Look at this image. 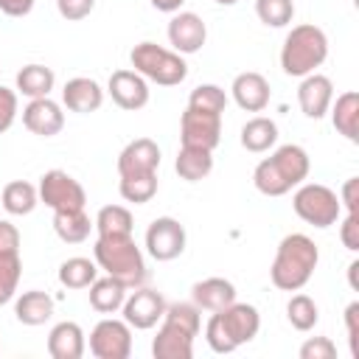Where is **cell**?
I'll list each match as a JSON object with an SVG mask.
<instances>
[{
	"mask_svg": "<svg viewBox=\"0 0 359 359\" xmlns=\"http://www.w3.org/2000/svg\"><path fill=\"white\" fill-rule=\"evenodd\" d=\"M39 202H45L53 213L59 210H81L87 205V194L79 180H73L67 171L53 168L39 177Z\"/></svg>",
	"mask_w": 359,
	"mask_h": 359,
	"instance_id": "obj_7",
	"label": "cell"
},
{
	"mask_svg": "<svg viewBox=\"0 0 359 359\" xmlns=\"http://www.w3.org/2000/svg\"><path fill=\"white\" fill-rule=\"evenodd\" d=\"M123 320L129 323V328H151L157 325V320H163L165 314V300L160 292L154 289H146V286H137L126 300H123Z\"/></svg>",
	"mask_w": 359,
	"mask_h": 359,
	"instance_id": "obj_11",
	"label": "cell"
},
{
	"mask_svg": "<svg viewBox=\"0 0 359 359\" xmlns=\"http://www.w3.org/2000/svg\"><path fill=\"white\" fill-rule=\"evenodd\" d=\"M188 107L202 109V112H216V115H222L224 107H227V95H224V90L216 87V84H199V87L191 93Z\"/></svg>",
	"mask_w": 359,
	"mask_h": 359,
	"instance_id": "obj_36",
	"label": "cell"
},
{
	"mask_svg": "<svg viewBox=\"0 0 359 359\" xmlns=\"http://www.w3.org/2000/svg\"><path fill=\"white\" fill-rule=\"evenodd\" d=\"M325 56H328V36L323 34V28L303 22L286 34L280 48V67L286 76L303 79L314 73L325 62Z\"/></svg>",
	"mask_w": 359,
	"mask_h": 359,
	"instance_id": "obj_4",
	"label": "cell"
},
{
	"mask_svg": "<svg viewBox=\"0 0 359 359\" xmlns=\"http://www.w3.org/2000/svg\"><path fill=\"white\" fill-rule=\"evenodd\" d=\"M356 269H359V261H351V266H348V278H351V286L356 289L359 283H356Z\"/></svg>",
	"mask_w": 359,
	"mask_h": 359,
	"instance_id": "obj_49",
	"label": "cell"
},
{
	"mask_svg": "<svg viewBox=\"0 0 359 359\" xmlns=\"http://www.w3.org/2000/svg\"><path fill=\"white\" fill-rule=\"evenodd\" d=\"M34 8V0H0V11L8 17H25Z\"/></svg>",
	"mask_w": 359,
	"mask_h": 359,
	"instance_id": "obj_47",
	"label": "cell"
},
{
	"mask_svg": "<svg viewBox=\"0 0 359 359\" xmlns=\"http://www.w3.org/2000/svg\"><path fill=\"white\" fill-rule=\"evenodd\" d=\"M107 90H109L112 101H115L121 109L135 112V109H143V107L149 104V84H146V79H143L140 73H135V70H115V73L109 76Z\"/></svg>",
	"mask_w": 359,
	"mask_h": 359,
	"instance_id": "obj_13",
	"label": "cell"
},
{
	"mask_svg": "<svg viewBox=\"0 0 359 359\" xmlns=\"http://www.w3.org/2000/svg\"><path fill=\"white\" fill-rule=\"evenodd\" d=\"M216 314H219V320H222V325H224V331H227V337L233 339L236 348L250 342L261 328V314L250 303H236L233 300L227 309H222Z\"/></svg>",
	"mask_w": 359,
	"mask_h": 359,
	"instance_id": "obj_15",
	"label": "cell"
},
{
	"mask_svg": "<svg viewBox=\"0 0 359 359\" xmlns=\"http://www.w3.org/2000/svg\"><path fill=\"white\" fill-rule=\"evenodd\" d=\"M14 118H17V93L0 84V135L11 129Z\"/></svg>",
	"mask_w": 359,
	"mask_h": 359,
	"instance_id": "obj_41",
	"label": "cell"
},
{
	"mask_svg": "<svg viewBox=\"0 0 359 359\" xmlns=\"http://www.w3.org/2000/svg\"><path fill=\"white\" fill-rule=\"evenodd\" d=\"M180 140H182V146L213 151L222 140V115L188 107L180 118Z\"/></svg>",
	"mask_w": 359,
	"mask_h": 359,
	"instance_id": "obj_9",
	"label": "cell"
},
{
	"mask_svg": "<svg viewBox=\"0 0 359 359\" xmlns=\"http://www.w3.org/2000/svg\"><path fill=\"white\" fill-rule=\"evenodd\" d=\"M216 3H219V6H236L238 0H216Z\"/></svg>",
	"mask_w": 359,
	"mask_h": 359,
	"instance_id": "obj_50",
	"label": "cell"
},
{
	"mask_svg": "<svg viewBox=\"0 0 359 359\" xmlns=\"http://www.w3.org/2000/svg\"><path fill=\"white\" fill-rule=\"evenodd\" d=\"M90 353L95 359H126L132 353V331L126 320H101L90 331Z\"/></svg>",
	"mask_w": 359,
	"mask_h": 359,
	"instance_id": "obj_8",
	"label": "cell"
},
{
	"mask_svg": "<svg viewBox=\"0 0 359 359\" xmlns=\"http://www.w3.org/2000/svg\"><path fill=\"white\" fill-rule=\"evenodd\" d=\"M205 339H208L210 351H216V353H233V351H236V345H233V339L227 337V331H224V325H222V320H219L216 311H213V317H210L208 325H205Z\"/></svg>",
	"mask_w": 359,
	"mask_h": 359,
	"instance_id": "obj_39",
	"label": "cell"
},
{
	"mask_svg": "<svg viewBox=\"0 0 359 359\" xmlns=\"http://www.w3.org/2000/svg\"><path fill=\"white\" fill-rule=\"evenodd\" d=\"M345 328H348L351 356H359V303H356V300L345 309Z\"/></svg>",
	"mask_w": 359,
	"mask_h": 359,
	"instance_id": "obj_44",
	"label": "cell"
},
{
	"mask_svg": "<svg viewBox=\"0 0 359 359\" xmlns=\"http://www.w3.org/2000/svg\"><path fill=\"white\" fill-rule=\"evenodd\" d=\"M22 123H25L28 132H34L39 137H53L65 126V112L48 95L45 98H31V104L22 109Z\"/></svg>",
	"mask_w": 359,
	"mask_h": 359,
	"instance_id": "obj_16",
	"label": "cell"
},
{
	"mask_svg": "<svg viewBox=\"0 0 359 359\" xmlns=\"http://www.w3.org/2000/svg\"><path fill=\"white\" fill-rule=\"evenodd\" d=\"M129 62L135 67V73H140L143 79L160 84V87H174L180 81H185L188 76V65L177 50H168L157 42H140L132 48Z\"/></svg>",
	"mask_w": 359,
	"mask_h": 359,
	"instance_id": "obj_5",
	"label": "cell"
},
{
	"mask_svg": "<svg viewBox=\"0 0 359 359\" xmlns=\"http://www.w3.org/2000/svg\"><path fill=\"white\" fill-rule=\"evenodd\" d=\"M309 168H311V163H309L306 149L286 143V146L275 149V154H269L266 160H261L255 165L252 182L266 196H283L309 177Z\"/></svg>",
	"mask_w": 359,
	"mask_h": 359,
	"instance_id": "obj_2",
	"label": "cell"
},
{
	"mask_svg": "<svg viewBox=\"0 0 359 359\" xmlns=\"http://www.w3.org/2000/svg\"><path fill=\"white\" fill-rule=\"evenodd\" d=\"M93 6H95V0H56L59 14H62L65 20H70V22L84 20V17L93 11Z\"/></svg>",
	"mask_w": 359,
	"mask_h": 359,
	"instance_id": "obj_42",
	"label": "cell"
},
{
	"mask_svg": "<svg viewBox=\"0 0 359 359\" xmlns=\"http://www.w3.org/2000/svg\"><path fill=\"white\" fill-rule=\"evenodd\" d=\"M255 14L264 25L283 28L294 17V3L292 0H255Z\"/></svg>",
	"mask_w": 359,
	"mask_h": 359,
	"instance_id": "obj_35",
	"label": "cell"
},
{
	"mask_svg": "<svg viewBox=\"0 0 359 359\" xmlns=\"http://www.w3.org/2000/svg\"><path fill=\"white\" fill-rule=\"evenodd\" d=\"M93 255L98 269L121 280L126 289H137L146 283V261L132 236H98Z\"/></svg>",
	"mask_w": 359,
	"mask_h": 359,
	"instance_id": "obj_3",
	"label": "cell"
},
{
	"mask_svg": "<svg viewBox=\"0 0 359 359\" xmlns=\"http://www.w3.org/2000/svg\"><path fill=\"white\" fill-rule=\"evenodd\" d=\"M20 255V230L11 222H0V258Z\"/></svg>",
	"mask_w": 359,
	"mask_h": 359,
	"instance_id": "obj_43",
	"label": "cell"
},
{
	"mask_svg": "<svg viewBox=\"0 0 359 359\" xmlns=\"http://www.w3.org/2000/svg\"><path fill=\"white\" fill-rule=\"evenodd\" d=\"M292 208L306 224H314V227H331V224H337V219L342 213L339 196L328 185H320V182L300 185L292 196Z\"/></svg>",
	"mask_w": 359,
	"mask_h": 359,
	"instance_id": "obj_6",
	"label": "cell"
},
{
	"mask_svg": "<svg viewBox=\"0 0 359 359\" xmlns=\"http://www.w3.org/2000/svg\"><path fill=\"white\" fill-rule=\"evenodd\" d=\"M208 39V28L194 11H174L168 22V42L177 53H196Z\"/></svg>",
	"mask_w": 359,
	"mask_h": 359,
	"instance_id": "obj_12",
	"label": "cell"
},
{
	"mask_svg": "<svg viewBox=\"0 0 359 359\" xmlns=\"http://www.w3.org/2000/svg\"><path fill=\"white\" fill-rule=\"evenodd\" d=\"M339 202H345L348 213H359V177L345 180L342 194H339Z\"/></svg>",
	"mask_w": 359,
	"mask_h": 359,
	"instance_id": "obj_46",
	"label": "cell"
},
{
	"mask_svg": "<svg viewBox=\"0 0 359 359\" xmlns=\"http://www.w3.org/2000/svg\"><path fill=\"white\" fill-rule=\"evenodd\" d=\"M286 317L292 323V328L297 331H311L320 320V311H317V303L309 297V294H294L286 306Z\"/></svg>",
	"mask_w": 359,
	"mask_h": 359,
	"instance_id": "obj_34",
	"label": "cell"
},
{
	"mask_svg": "<svg viewBox=\"0 0 359 359\" xmlns=\"http://www.w3.org/2000/svg\"><path fill=\"white\" fill-rule=\"evenodd\" d=\"M146 250L154 261H174L185 250V227L171 216L154 219L146 230Z\"/></svg>",
	"mask_w": 359,
	"mask_h": 359,
	"instance_id": "obj_10",
	"label": "cell"
},
{
	"mask_svg": "<svg viewBox=\"0 0 359 359\" xmlns=\"http://www.w3.org/2000/svg\"><path fill=\"white\" fill-rule=\"evenodd\" d=\"M331 123L351 143L359 140V93L356 90H348V93L337 95V104L331 109Z\"/></svg>",
	"mask_w": 359,
	"mask_h": 359,
	"instance_id": "obj_23",
	"label": "cell"
},
{
	"mask_svg": "<svg viewBox=\"0 0 359 359\" xmlns=\"http://www.w3.org/2000/svg\"><path fill=\"white\" fill-rule=\"evenodd\" d=\"M337 345L328 337H311L300 345V359H334Z\"/></svg>",
	"mask_w": 359,
	"mask_h": 359,
	"instance_id": "obj_40",
	"label": "cell"
},
{
	"mask_svg": "<svg viewBox=\"0 0 359 359\" xmlns=\"http://www.w3.org/2000/svg\"><path fill=\"white\" fill-rule=\"evenodd\" d=\"M14 314L22 325H42L53 314V297L48 292H39V289L22 292L14 303Z\"/></svg>",
	"mask_w": 359,
	"mask_h": 359,
	"instance_id": "obj_24",
	"label": "cell"
},
{
	"mask_svg": "<svg viewBox=\"0 0 359 359\" xmlns=\"http://www.w3.org/2000/svg\"><path fill=\"white\" fill-rule=\"evenodd\" d=\"M95 278H98V264L90 258H81V255L67 258L59 266V283L67 289H87Z\"/></svg>",
	"mask_w": 359,
	"mask_h": 359,
	"instance_id": "obj_32",
	"label": "cell"
},
{
	"mask_svg": "<svg viewBox=\"0 0 359 359\" xmlns=\"http://www.w3.org/2000/svg\"><path fill=\"white\" fill-rule=\"evenodd\" d=\"M20 275H22V261L20 255H8L0 258V306L8 303L20 286Z\"/></svg>",
	"mask_w": 359,
	"mask_h": 359,
	"instance_id": "obj_38",
	"label": "cell"
},
{
	"mask_svg": "<svg viewBox=\"0 0 359 359\" xmlns=\"http://www.w3.org/2000/svg\"><path fill=\"white\" fill-rule=\"evenodd\" d=\"M191 297L194 306H199V311H222L236 300V286L224 278H205L191 286Z\"/></svg>",
	"mask_w": 359,
	"mask_h": 359,
	"instance_id": "obj_22",
	"label": "cell"
},
{
	"mask_svg": "<svg viewBox=\"0 0 359 359\" xmlns=\"http://www.w3.org/2000/svg\"><path fill=\"white\" fill-rule=\"evenodd\" d=\"M163 320L185 328L191 337H196L199 328H202V314H199V306H194V303H171V306H165Z\"/></svg>",
	"mask_w": 359,
	"mask_h": 359,
	"instance_id": "obj_37",
	"label": "cell"
},
{
	"mask_svg": "<svg viewBox=\"0 0 359 359\" xmlns=\"http://www.w3.org/2000/svg\"><path fill=\"white\" fill-rule=\"evenodd\" d=\"M339 238H342V244H345L351 252L359 250V213H348V216H345V222H342V227H339Z\"/></svg>",
	"mask_w": 359,
	"mask_h": 359,
	"instance_id": "obj_45",
	"label": "cell"
},
{
	"mask_svg": "<svg viewBox=\"0 0 359 359\" xmlns=\"http://www.w3.org/2000/svg\"><path fill=\"white\" fill-rule=\"evenodd\" d=\"M126 300V286L115 278H95L90 283V306L98 311V314H112L123 306Z\"/></svg>",
	"mask_w": 359,
	"mask_h": 359,
	"instance_id": "obj_25",
	"label": "cell"
},
{
	"mask_svg": "<svg viewBox=\"0 0 359 359\" xmlns=\"http://www.w3.org/2000/svg\"><path fill=\"white\" fill-rule=\"evenodd\" d=\"M98 236H132L135 219L123 205H104L93 222Z\"/></svg>",
	"mask_w": 359,
	"mask_h": 359,
	"instance_id": "obj_31",
	"label": "cell"
},
{
	"mask_svg": "<svg viewBox=\"0 0 359 359\" xmlns=\"http://www.w3.org/2000/svg\"><path fill=\"white\" fill-rule=\"evenodd\" d=\"M233 98L241 109L247 112H261L266 104H269V81L255 73V70H247V73H238L233 79Z\"/></svg>",
	"mask_w": 359,
	"mask_h": 359,
	"instance_id": "obj_18",
	"label": "cell"
},
{
	"mask_svg": "<svg viewBox=\"0 0 359 359\" xmlns=\"http://www.w3.org/2000/svg\"><path fill=\"white\" fill-rule=\"evenodd\" d=\"M317 261H320L317 244L303 233H292L278 244L275 261L269 266V278L280 292H297L311 280Z\"/></svg>",
	"mask_w": 359,
	"mask_h": 359,
	"instance_id": "obj_1",
	"label": "cell"
},
{
	"mask_svg": "<svg viewBox=\"0 0 359 359\" xmlns=\"http://www.w3.org/2000/svg\"><path fill=\"white\" fill-rule=\"evenodd\" d=\"M90 227H93V222L84 213V208L81 210H59V213H53V230L65 244H81L90 236Z\"/></svg>",
	"mask_w": 359,
	"mask_h": 359,
	"instance_id": "obj_29",
	"label": "cell"
},
{
	"mask_svg": "<svg viewBox=\"0 0 359 359\" xmlns=\"http://www.w3.org/2000/svg\"><path fill=\"white\" fill-rule=\"evenodd\" d=\"M275 140H278V126H275L272 118L258 115V118H250L241 126V146L247 151H252V154H261V151L272 149Z\"/></svg>",
	"mask_w": 359,
	"mask_h": 359,
	"instance_id": "obj_27",
	"label": "cell"
},
{
	"mask_svg": "<svg viewBox=\"0 0 359 359\" xmlns=\"http://www.w3.org/2000/svg\"><path fill=\"white\" fill-rule=\"evenodd\" d=\"M118 191H121V196H123L126 202L143 205V202H149V199L157 194V171H151V174H132V177H121Z\"/></svg>",
	"mask_w": 359,
	"mask_h": 359,
	"instance_id": "obj_33",
	"label": "cell"
},
{
	"mask_svg": "<svg viewBox=\"0 0 359 359\" xmlns=\"http://www.w3.org/2000/svg\"><path fill=\"white\" fill-rule=\"evenodd\" d=\"M151 353H154V359H191L194 337L185 328L163 320V328L157 331V337L151 342Z\"/></svg>",
	"mask_w": 359,
	"mask_h": 359,
	"instance_id": "obj_20",
	"label": "cell"
},
{
	"mask_svg": "<svg viewBox=\"0 0 359 359\" xmlns=\"http://www.w3.org/2000/svg\"><path fill=\"white\" fill-rule=\"evenodd\" d=\"M331 98H334V84H331L328 76H323V73L303 76V81L297 87V104H300V109H303L306 118L320 121L328 112Z\"/></svg>",
	"mask_w": 359,
	"mask_h": 359,
	"instance_id": "obj_14",
	"label": "cell"
},
{
	"mask_svg": "<svg viewBox=\"0 0 359 359\" xmlns=\"http://www.w3.org/2000/svg\"><path fill=\"white\" fill-rule=\"evenodd\" d=\"M174 168H177V174H180L185 182H199V180H205V177L213 171V151H208V149H194V146H182L180 154H177Z\"/></svg>",
	"mask_w": 359,
	"mask_h": 359,
	"instance_id": "obj_26",
	"label": "cell"
},
{
	"mask_svg": "<svg viewBox=\"0 0 359 359\" xmlns=\"http://www.w3.org/2000/svg\"><path fill=\"white\" fill-rule=\"evenodd\" d=\"M185 0H151V6L157 8V11H165V14H174V11H180V6H182Z\"/></svg>",
	"mask_w": 359,
	"mask_h": 359,
	"instance_id": "obj_48",
	"label": "cell"
},
{
	"mask_svg": "<svg viewBox=\"0 0 359 359\" xmlns=\"http://www.w3.org/2000/svg\"><path fill=\"white\" fill-rule=\"evenodd\" d=\"M62 104L70 109V112H95L101 104H104V90L98 87L95 79H87V76H76L65 84L62 90Z\"/></svg>",
	"mask_w": 359,
	"mask_h": 359,
	"instance_id": "obj_19",
	"label": "cell"
},
{
	"mask_svg": "<svg viewBox=\"0 0 359 359\" xmlns=\"http://www.w3.org/2000/svg\"><path fill=\"white\" fill-rule=\"evenodd\" d=\"M160 165V146L151 137H137L123 146L118 154V174L132 177V174H151Z\"/></svg>",
	"mask_w": 359,
	"mask_h": 359,
	"instance_id": "obj_17",
	"label": "cell"
},
{
	"mask_svg": "<svg viewBox=\"0 0 359 359\" xmlns=\"http://www.w3.org/2000/svg\"><path fill=\"white\" fill-rule=\"evenodd\" d=\"M53 81H56V76L45 65H25L17 73V90L28 98H45L53 90Z\"/></svg>",
	"mask_w": 359,
	"mask_h": 359,
	"instance_id": "obj_30",
	"label": "cell"
},
{
	"mask_svg": "<svg viewBox=\"0 0 359 359\" xmlns=\"http://www.w3.org/2000/svg\"><path fill=\"white\" fill-rule=\"evenodd\" d=\"M0 202L11 216H28L39 202V191L25 180H14V182H8L3 188Z\"/></svg>",
	"mask_w": 359,
	"mask_h": 359,
	"instance_id": "obj_28",
	"label": "cell"
},
{
	"mask_svg": "<svg viewBox=\"0 0 359 359\" xmlns=\"http://www.w3.org/2000/svg\"><path fill=\"white\" fill-rule=\"evenodd\" d=\"M48 353L53 359H81L84 356V331L79 323H56L48 334Z\"/></svg>",
	"mask_w": 359,
	"mask_h": 359,
	"instance_id": "obj_21",
	"label": "cell"
}]
</instances>
